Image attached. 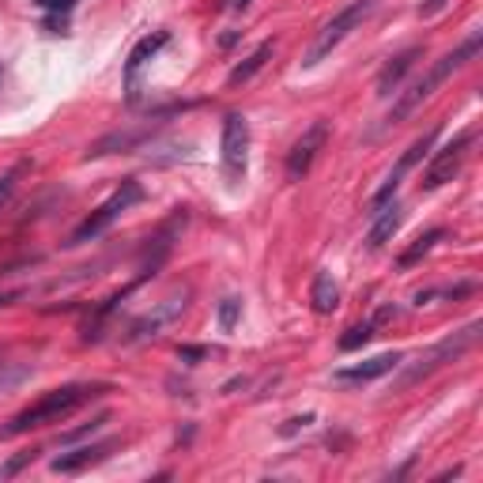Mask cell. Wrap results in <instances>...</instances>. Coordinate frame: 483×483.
<instances>
[{"label": "cell", "instance_id": "ffe728a7", "mask_svg": "<svg viewBox=\"0 0 483 483\" xmlns=\"http://www.w3.org/2000/svg\"><path fill=\"white\" fill-rule=\"evenodd\" d=\"M371 336H374V325H352L340 336V352H359V347L371 344Z\"/></svg>", "mask_w": 483, "mask_h": 483}, {"label": "cell", "instance_id": "d6986e66", "mask_svg": "<svg viewBox=\"0 0 483 483\" xmlns=\"http://www.w3.org/2000/svg\"><path fill=\"white\" fill-rule=\"evenodd\" d=\"M166 42H170V34H166V31H156V34L140 38V42H137V49L129 53V76L137 72V68H140V65L148 61V57H156V53H159V49H163Z\"/></svg>", "mask_w": 483, "mask_h": 483}, {"label": "cell", "instance_id": "5bb4252c", "mask_svg": "<svg viewBox=\"0 0 483 483\" xmlns=\"http://www.w3.org/2000/svg\"><path fill=\"white\" fill-rule=\"evenodd\" d=\"M400 362H404V355H400V352H389V355L366 359V362H359V366H344V371H336V378H340V381H374V378H381V374L397 371Z\"/></svg>", "mask_w": 483, "mask_h": 483}, {"label": "cell", "instance_id": "e0dca14e", "mask_svg": "<svg viewBox=\"0 0 483 483\" xmlns=\"http://www.w3.org/2000/svg\"><path fill=\"white\" fill-rule=\"evenodd\" d=\"M268 57H273V42H261V46H257L254 53H249V57H246V61H242L235 72L227 76V84H230V87H238V84H246V80H254V76L264 68Z\"/></svg>", "mask_w": 483, "mask_h": 483}, {"label": "cell", "instance_id": "9a60e30c", "mask_svg": "<svg viewBox=\"0 0 483 483\" xmlns=\"http://www.w3.org/2000/svg\"><path fill=\"white\" fill-rule=\"evenodd\" d=\"M374 227H371V235H366V246H371V249H381L385 242H389L393 235H397V230H400V204H385V208H378L374 211Z\"/></svg>", "mask_w": 483, "mask_h": 483}, {"label": "cell", "instance_id": "44dd1931", "mask_svg": "<svg viewBox=\"0 0 483 483\" xmlns=\"http://www.w3.org/2000/svg\"><path fill=\"white\" fill-rule=\"evenodd\" d=\"M110 423V416H94L91 423H84L80 431H68V434H61V446H72V442H80V438H87V434H94V431H103Z\"/></svg>", "mask_w": 483, "mask_h": 483}, {"label": "cell", "instance_id": "30bf717a", "mask_svg": "<svg viewBox=\"0 0 483 483\" xmlns=\"http://www.w3.org/2000/svg\"><path fill=\"white\" fill-rule=\"evenodd\" d=\"M182 310H185V291H174L170 299L156 302V310H148L140 321H132V336L129 340H151V336H159L170 321L182 318Z\"/></svg>", "mask_w": 483, "mask_h": 483}, {"label": "cell", "instance_id": "7c38bea8", "mask_svg": "<svg viewBox=\"0 0 483 483\" xmlns=\"http://www.w3.org/2000/svg\"><path fill=\"white\" fill-rule=\"evenodd\" d=\"M419 57H423V46H412V49H404V53L389 57V65H385V68L378 72V94H381V99H385V94H393V91L400 87V80L416 68Z\"/></svg>", "mask_w": 483, "mask_h": 483}, {"label": "cell", "instance_id": "6da1fadb", "mask_svg": "<svg viewBox=\"0 0 483 483\" xmlns=\"http://www.w3.org/2000/svg\"><path fill=\"white\" fill-rule=\"evenodd\" d=\"M103 389L106 385H61V389H49L46 397H38L31 408L12 416L4 427H0V438H15V434H27V431H38V427H49V423H61L76 408H84L91 397H99Z\"/></svg>", "mask_w": 483, "mask_h": 483}, {"label": "cell", "instance_id": "8fae6325", "mask_svg": "<svg viewBox=\"0 0 483 483\" xmlns=\"http://www.w3.org/2000/svg\"><path fill=\"white\" fill-rule=\"evenodd\" d=\"M118 446V442H94V446H80V450H72V453H61V457H53V472L57 476H76V472H84L91 465H99V461L110 457V450Z\"/></svg>", "mask_w": 483, "mask_h": 483}, {"label": "cell", "instance_id": "7402d4cb", "mask_svg": "<svg viewBox=\"0 0 483 483\" xmlns=\"http://www.w3.org/2000/svg\"><path fill=\"white\" fill-rule=\"evenodd\" d=\"M238 314H242V302H238V299H223V302H219V325L227 328V333L238 325Z\"/></svg>", "mask_w": 483, "mask_h": 483}, {"label": "cell", "instance_id": "2e32d148", "mask_svg": "<svg viewBox=\"0 0 483 483\" xmlns=\"http://www.w3.org/2000/svg\"><path fill=\"white\" fill-rule=\"evenodd\" d=\"M310 302H314V310H318V314H333L336 306H340V287H336V280L328 276V273H318V276H314Z\"/></svg>", "mask_w": 483, "mask_h": 483}, {"label": "cell", "instance_id": "ac0fdd59", "mask_svg": "<svg viewBox=\"0 0 483 483\" xmlns=\"http://www.w3.org/2000/svg\"><path fill=\"white\" fill-rule=\"evenodd\" d=\"M442 238H446V230H442V227L427 230V235H419V238H416V242H412V246L400 254V268H412V264H419V261L427 257V254H431V249H434Z\"/></svg>", "mask_w": 483, "mask_h": 483}, {"label": "cell", "instance_id": "603a6c76", "mask_svg": "<svg viewBox=\"0 0 483 483\" xmlns=\"http://www.w3.org/2000/svg\"><path fill=\"white\" fill-rule=\"evenodd\" d=\"M31 461H34V453H19V457H12V461H8L4 469H0V476H15L23 465H31Z\"/></svg>", "mask_w": 483, "mask_h": 483}, {"label": "cell", "instance_id": "7a4b0ae2", "mask_svg": "<svg viewBox=\"0 0 483 483\" xmlns=\"http://www.w3.org/2000/svg\"><path fill=\"white\" fill-rule=\"evenodd\" d=\"M479 42H483V38H479V31H476V34L469 38L465 46H457L453 53H446V57H442V61H434V65L427 68V76H419V80H416V84H412V87L404 91L400 99L393 103L389 118H385V129H389V125H400V121H408L412 113H416L423 103H427L431 94H434L442 84H446V80H450V76H453L461 65H469V61H472V57L479 53Z\"/></svg>", "mask_w": 483, "mask_h": 483}, {"label": "cell", "instance_id": "277c9868", "mask_svg": "<svg viewBox=\"0 0 483 483\" xmlns=\"http://www.w3.org/2000/svg\"><path fill=\"white\" fill-rule=\"evenodd\" d=\"M137 201H144V189H140V182H121V189L113 192V197H110V201H106L103 208H94L91 216H87V219H84L80 227L72 230L68 246H84V242H91V238H99L103 230H106V227H110L113 219H118L121 211H129V208L137 204Z\"/></svg>", "mask_w": 483, "mask_h": 483}, {"label": "cell", "instance_id": "4316f807", "mask_svg": "<svg viewBox=\"0 0 483 483\" xmlns=\"http://www.w3.org/2000/svg\"><path fill=\"white\" fill-rule=\"evenodd\" d=\"M38 4H42L46 12H68V8L76 4V0H38Z\"/></svg>", "mask_w": 483, "mask_h": 483}, {"label": "cell", "instance_id": "9c48e42d", "mask_svg": "<svg viewBox=\"0 0 483 483\" xmlns=\"http://www.w3.org/2000/svg\"><path fill=\"white\" fill-rule=\"evenodd\" d=\"M328 144V121H314L310 129L302 132V137L291 144V151H287V178L291 182H302L306 174H310L314 159L321 156V148Z\"/></svg>", "mask_w": 483, "mask_h": 483}, {"label": "cell", "instance_id": "f1b7e54d", "mask_svg": "<svg viewBox=\"0 0 483 483\" xmlns=\"http://www.w3.org/2000/svg\"><path fill=\"white\" fill-rule=\"evenodd\" d=\"M227 8H235V12L238 8H249V0H227Z\"/></svg>", "mask_w": 483, "mask_h": 483}, {"label": "cell", "instance_id": "8992f818", "mask_svg": "<svg viewBox=\"0 0 483 483\" xmlns=\"http://www.w3.org/2000/svg\"><path fill=\"white\" fill-rule=\"evenodd\" d=\"M479 321H472L469 328H465V333H457V336H450V340H442V344H434L431 347V352L427 355H419V362L412 366V371L408 374H404L400 378V385H412V381H419V378H427L431 371H438V366H446V362H453V359H461V355H465L469 352V347L476 344V336H479Z\"/></svg>", "mask_w": 483, "mask_h": 483}, {"label": "cell", "instance_id": "4fadbf2b", "mask_svg": "<svg viewBox=\"0 0 483 483\" xmlns=\"http://www.w3.org/2000/svg\"><path fill=\"white\" fill-rule=\"evenodd\" d=\"M151 132H156V125H140V129H125V132H106L103 140H94L87 159H99V156H110V151H132L137 144H144Z\"/></svg>", "mask_w": 483, "mask_h": 483}, {"label": "cell", "instance_id": "52a82bcc", "mask_svg": "<svg viewBox=\"0 0 483 483\" xmlns=\"http://www.w3.org/2000/svg\"><path fill=\"white\" fill-rule=\"evenodd\" d=\"M438 132H442V125H434V129H427V132H423V137L419 140H412V148L408 151H404V156L397 159V166H393V174H389V178H385V185L374 192V201H371V208L378 211V208H385V204H389V197H393V192H397V185H400V178H404V174H408V170H416L423 159H427L431 156V148H434V140H438Z\"/></svg>", "mask_w": 483, "mask_h": 483}, {"label": "cell", "instance_id": "3957f363", "mask_svg": "<svg viewBox=\"0 0 483 483\" xmlns=\"http://www.w3.org/2000/svg\"><path fill=\"white\" fill-rule=\"evenodd\" d=\"M374 8H378V0H352V4H347V8H340L333 19H328V23L318 31V38H314V46L310 49H306V68H314V65H321L325 61V57L328 53H333L340 42H344V38L347 34H352L355 27H362L366 23V19H371L374 15Z\"/></svg>", "mask_w": 483, "mask_h": 483}, {"label": "cell", "instance_id": "ba28073f", "mask_svg": "<svg viewBox=\"0 0 483 483\" xmlns=\"http://www.w3.org/2000/svg\"><path fill=\"white\" fill-rule=\"evenodd\" d=\"M249 163V121L242 113H227L223 121V170L230 182H238Z\"/></svg>", "mask_w": 483, "mask_h": 483}, {"label": "cell", "instance_id": "484cf974", "mask_svg": "<svg viewBox=\"0 0 483 483\" xmlns=\"http://www.w3.org/2000/svg\"><path fill=\"white\" fill-rule=\"evenodd\" d=\"M310 423H314V416H299V419H287L283 434H295V431H302V427H310Z\"/></svg>", "mask_w": 483, "mask_h": 483}, {"label": "cell", "instance_id": "d4e9b609", "mask_svg": "<svg viewBox=\"0 0 483 483\" xmlns=\"http://www.w3.org/2000/svg\"><path fill=\"white\" fill-rule=\"evenodd\" d=\"M446 4H450V0H423V4H419V15H423V19H431V15H438Z\"/></svg>", "mask_w": 483, "mask_h": 483}, {"label": "cell", "instance_id": "83f0119b", "mask_svg": "<svg viewBox=\"0 0 483 483\" xmlns=\"http://www.w3.org/2000/svg\"><path fill=\"white\" fill-rule=\"evenodd\" d=\"M185 362H197V359H204L208 355V347H182V352H178Z\"/></svg>", "mask_w": 483, "mask_h": 483}, {"label": "cell", "instance_id": "5b68a950", "mask_svg": "<svg viewBox=\"0 0 483 483\" xmlns=\"http://www.w3.org/2000/svg\"><path fill=\"white\" fill-rule=\"evenodd\" d=\"M476 144V129H465V132H457V137L442 148V151H434V159H431V166L423 170V182H419V189H442L446 182H453L457 174H461V166H465V159H469V148Z\"/></svg>", "mask_w": 483, "mask_h": 483}, {"label": "cell", "instance_id": "cb8c5ba5", "mask_svg": "<svg viewBox=\"0 0 483 483\" xmlns=\"http://www.w3.org/2000/svg\"><path fill=\"white\" fill-rule=\"evenodd\" d=\"M12 192H15V174H8V178H0V211L8 208L12 201Z\"/></svg>", "mask_w": 483, "mask_h": 483}]
</instances>
